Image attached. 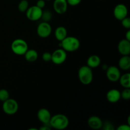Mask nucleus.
I'll return each mask as SVG.
<instances>
[{"label":"nucleus","instance_id":"393cba45","mask_svg":"<svg viewBox=\"0 0 130 130\" xmlns=\"http://www.w3.org/2000/svg\"><path fill=\"white\" fill-rule=\"evenodd\" d=\"M102 128L105 130H114V127L113 126L112 123L111 122L109 121H107L105 123H103L102 127Z\"/></svg>","mask_w":130,"mask_h":130},{"label":"nucleus","instance_id":"9d476101","mask_svg":"<svg viewBox=\"0 0 130 130\" xmlns=\"http://www.w3.org/2000/svg\"><path fill=\"white\" fill-rule=\"evenodd\" d=\"M128 10L126 6L124 4H118L114 9V15L118 20H121L128 16Z\"/></svg>","mask_w":130,"mask_h":130},{"label":"nucleus","instance_id":"a211bd4d","mask_svg":"<svg viewBox=\"0 0 130 130\" xmlns=\"http://www.w3.org/2000/svg\"><path fill=\"white\" fill-rule=\"evenodd\" d=\"M55 36L57 40L61 41L65 38L67 36V30L66 27L63 26H59L55 29Z\"/></svg>","mask_w":130,"mask_h":130},{"label":"nucleus","instance_id":"39448f33","mask_svg":"<svg viewBox=\"0 0 130 130\" xmlns=\"http://www.w3.org/2000/svg\"><path fill=\"white\" fill-rule=\"evenodd\" d=\"M3 110L5 114L8 115H13L17 112L19 110V104L13 99L9 98L3 104Z\"/></svg>","mask_w":130,"mask_h":130},{"label":"nucleus","instance_id":"f257e3e1","mask_svg":"<svg viewBox=\"0 0 130 130\" xmlns=\"http://www.w3.org/2000/svg\"><path fill=\"white\" fill-rule=\"evenodd\" d=\"M69 120L66 115L62 114H55L52 116L50 121V125L56 129H64L68 127Z\"/></svg>","mask_w":130,"mask_h":130},{"label":"nucleus","instance_id":"5701e85b","mask_svg":"<svg viewBox=\"0 0 130 130\" xmlns=\"http://www.w3.org/2000/svg\"><path fill=\"white\" fill-rule=\"evenodd\" d=\"M10 98V93L8 91L5 89L0 90V101L5 102Z\"/></svg>","mask_w":130,"mask_h":130},{"label":"nucleus","instance_id":"7c9ffc66","mask_svg":"<svg viewBox=\"0 0 130 130\" xmlns=\"http://www.w3.org/2000/svg\"><path fill=\"white\" fill-rule=\"evenodd\" d=\"M126 39H127V40L128 41H130V30H128V31L126 32Z\"/></svg>","mask_w":130,"mask_h":130},{"label":"nucleus","instance_id":"ddd939ff","mask_svg":"<svg viewBox=\"0 0 130 130\" xmlns=\"http://www.w3.org/2000/svg\"><path fill=\"white\" fill-rule=\"evenodd\" d=\"M118 50L122 55H129L130 53V41L126 39L121 40L118 43Z\"/></svg>","mask_w":130,"mask_h":130},{"label":"nucleus","instance_id":"f3484780","mask_svg":"<svg viewBox=\"0 0 130 130\" xmlns=\"http://www.w3.org/2000/svg\"><path fill=\"white\" fill-rule=\"evenodd\" d=\"M119 67L123 71H128L130 69V57L129 55H123L119 60Z\"/></svg>","mask_w":130,"mask_h":130},{"label":"nucleus","instance_id":"1a4fd4ad","mask_svg":"<svg viewBox=\"0 0 130 130\" xmlns=\"http://www.w3.org/2000/svg\"><path fill=\"white\" fill-rule=\"evenodd\" d=\"M121 75L120 70L116 66H110L106 69L107 77L111 82H117L119 81Z\"/></svg>","mask_w":130,"mask_h":130},{"label":"nucleus","instance_id":"9b49d317","mask_svg":"<svg viewBox=\"0 0 130 130\" xmlns=\"http://www.w3.org/2000/svg\"><path fill=\"white\" fill-rule=\"evenodd\" d=\"M53 6L55 11L57 13L62 15L67 11L68 3L67 0H55Z\"/></svg>","mask_w":130,"mask_h":130},{"label":"nucleus","instance_id":"b1692460","mask_svg":"<svg viewBox=\"0 0 130 130\" xmlns=\"http://www.w3.org/2000/svg\"><path fill=\"white\" fill-rule=\"evenodd\" d=\"M121 97L125 100H128L130 99V88H124V90L121 93Z\"/></svg>","mask_w":130,"mask_h":130},{"label":"nucleus","instance_id":"f03ea898","mask_svg":"<svg viewBox=\"0 0 130 130\" xmlns=\"http://www.w3.org/2000/svg\"><path fill=\"white\" fill-rule=\"evenodd\" d=\"M60 46L66 52H73L77 51L80 47V41L74 36H67L61 41Z\"/></svg>","mask_w":130,"mask_h":130},{"label":"nucleus","instance_id":"c756f323","mask_svg":"<svg viewBox=\"0 0 130 130\" xmlns=\"http://www.w3.org/2000/svg\"><path fill=\"white\" fill-rule=\"evenodd\" d=\"M130 126L128 124H121L117 128V130H129Z\"/></svg>","mask_w":130,"mask_h":130},{"label":"nucleus","instance_id":"dca6fc26","mask_svg":"<svg viewBox=\"0 0 130 130\" xmlns=\"http://www.w3.org/2000/svg\"><path fill=\"white\" fill-rule=\"evenodd\" d=\"M101 63V59L96 55H93L89 57L87 60V66L90 68H96Z\"/></svg>","mask_w":130,"mask_h":130},{"label":"nucleus","instance_id":"412c9836","mask_svg":"<svg viewBox=\"0 0 130 130\" xmlns=\"http://www.w3.org/2000/svg\"><path fill=\"white\" fill-rule=\"evenodd\" d=\"M29 7V1L27 0H21L18 5V9L20 12H25Z\"/></svg>","mask_w":130,"mask_h":130},{"label":"nucleus","instance_id":"4be33fe9","mask_svg":"<svg viewBox=\"0 0 130 130\" xmlns=\"http://www.w3.org/2000/svg\"><path fill=\"white\" fill-rule=\"evenodd\" d=\"M41 19H42L43 22H48L52 19V13L50 11H49V10H44V11L43 10V13H42L41 18Z\"/></svg>","mask_w":130,"mask_h":130},{"label":"nucleus","instance_id":"6ab92c4d","mask_svg":"<svg viewBox=\"0 0 130 130\" xmlns=\"http://www.w3.org/2000/svg\"><path fill=\"white\" fill-rule=\"evenodd\" d=\"M25 56V58L27 62H33L37 60L38 58V53L36 50L34 49L27 50L25 53L24 54Z\"/></svg>","mask_w":130,"mask_h":130},{"label":"nucleus","instance_id":"2f4dec72","mask_svg":"<svg viewBox=\"0 0 130 130\" xmlns=\"http://www.w3.org/2000/svg\"><path fill=\"white\" fill-rule=\"evenodd\" d=\"M45 1H50V0H45Z\"/></svg>","mask_w":130,"mask_h":130},{"label":"nucleus","instance_id":"7ed1b4c3","mask_svg":"<svg viewBox=\"0 0 130 130\" xmlns=\"http://www.w3.org/2000/svg\"><path fill=\"white\" fill-rule=\"evenodd\" d=\"M78 77L80 82L85 85L91 84L93 79V74L91 68L88 66H83L78 71Z\"/></svg>","mask_w":130,"mask_h":130},{"label":"nucleus","instance_id":"bb28decb","mask_svg":"<svg viewBox=\"0 0 130 130\" xmlns=\"http://www.w3.org/2000/svg\"><path fill=\"white\" fill-rule=\"evenodd\" d=\"M42 59L45 62H50L52 60V53L50 52H44L42 55Z\"/></svg>","mask_w":130,"mask_h":130},{"label":"nucleus","instance_id":"f8f14e48","mask_svg":"<svg viewBox=\"0 0 130 130\" xmlns=\"http://www.w3.org/2000/svg\"><path fill=\"white\" fill-rule=\"evenodd\" d=\"M37 116H38L39 121L41 122L43 124H50L52 115H51V113L49 110H48L47 109L42 108V109H39L37 114Z\"/></svg>","mask_w":130,"mask_h":130},{"label":"nucleus","instance_id":"2eb2a0df","mask_svg":"<svg viewBox=\"0 0 130 130\" xmlns=\"http://www.w3.org/2000/svg\"><path fill=\"white\" fill-rule=\"evenodd\" d=\"M107 99L110 103H116L120 100L121 92L117 89H112L109 90L106 95Z\"/></svg>","mask_w":130,"mask_h":130},{"label":"nucleus","instance_id":"0eeeda50","mask_svg":"<svg viewBox=\"0 0 130 130\" xmlns=\"http://www.w3.org/2000/svg\"><path fill=\"white\" fill-rule=\"evenodd\" d=\"M67 59V53L62 48L55 50L52 53V62L56 65L62 64Z\"/></svg>","mask_w":130,"mask_h":130},{"label":"nucleus","instance_id":"cd10ccee","mask_svg":"<svg viewBox=\"0 0 130 130\" xmlns=\"http://www.w3.org/2000/svg\"><path fill=\"white\" fill-rule=\"evenodd\" d=\"M81 1H82V0H67V3H68V5L72 6H77L79 4H80Z\"/></svg>","mask_w":130,"mask_h":130},{"label":"nucleus","instance_id":"c85d7f7f","mask_svg":"<svg viewBox=\"0 0 130 130\" xmlns=\"http://www.w3.org/2000/svg\"><path fill=\"white\" fill-rule=\"evenodd\" d=\"M36 5L37 6H38L40 8L43 9L44 7H45L46 5V3H45V0H38L36 3Z\"/></svg>","mask_w":130,"mask_h":130},{"label":"nucleus","instance_id":"20e7f679","mask_svg":"<svg viewBox=\"0 0 130 130\" xmlns=\"http://www.w3.org/2000/svg\"><path fill=\"white\" fill-rule=\"evenodd\" d=\"M11 51L17 55H24L25 52L29 49L28 44L25 40L22 39H16L11 43Z\"/></svg>","mask_w":130,"mask_h":130},{"label":"nucleus","instance_id":"4468645a","mask_svg":"<svg viewBox=\"0 0 130 130\" xmlns=\"http://www.w3.org/2000/svg\"><path fill=\"white\" fill-rule=\"evenodd\" d=\"M103 122L99 117L91 116L88 120V125L93 129H99L102 127Z\"/></svg>","mask_w":130,"mask_h":130},{"label":"nucleus","instance_id":"423d86ee","mask_svg":"<svg viewBox=\"0 0 130 130\" xmlns=\"http://www.w3.org/2000/svg\"><path fill=\"white\" fill-rule=\"evenodd\" d=\"M26 17L29 20L31 21H37L41 18L43 9L40 8L36 5L32 6L28 8L27 10Z\"/></svg>","mask_w":130,"mask_h":130},{"label":"nucleus","instance_id":"6e6552de","mask_svg":"<svg viewBox=\"0 0 130 130\" xmlns=\"http://www.w3.org/2000/svg\"><path fill=\"white\" fill-rule=\"evenodd\" d=\"M52 28L50 24L46 22H43L37 27V34L40 38H48L52 34Z\"/></svg>","mask_w":130,"mask_h":130},{"label":"nucleus","instance_id":"aec40b11","mask_svg":"<svg viewBox=\"0 0 130 130\" xmlns=\"http://www.w3.org/2000/svg\"><path fill=\"white\" fill-rule=\"evenodd\" d=\"M119 81L121 85L123 88H130V74L125 73L123 75H121Z\"/></svg>","mask_w":130,"mask_h":130},{"label":"nucleus","instance_id":"a878e982","mask_svg":"<svg viewBox=\"0 0 130 130\" xmlns=\"http://www.w3.org/2000/svg\"><path fill=\"white\" fill-rule=\"evenodd\" d=\"M121 24L125 29H129L130 28V19L128 16L123 19V20H121Z\"/></svg>","mask_w":130,"mask_h":130}]
</instances>
